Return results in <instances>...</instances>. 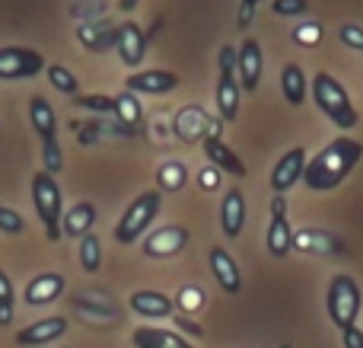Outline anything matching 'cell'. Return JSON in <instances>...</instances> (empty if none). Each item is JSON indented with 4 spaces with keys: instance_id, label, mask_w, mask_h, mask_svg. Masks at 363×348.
I'll return each instance as SVG.
<instances>
[{
    "instance_id": "6da1fadb",
    "label": "cell",
    "mask_w": 363,
    "mask_h": 348,
    "mask_svg": "<svg viewBox=\"0 0 363 348\" xmlns=\"http://www.w3.org/2000/svg\"><path fill=\"white\" fill-rule=\"evenodd\" d=\"M363 157V144L354 138H335L315 153L313 160H306V173H303V185L313 192H332L345 183L354 173V166Z\"/></svg>"
},
{
    "instance_id": "7a4b0ae2",
    "label": "cell",
    "mask_w": 363,
    "mask_h": 348,
    "mask_svg": "<svg viewBox=\"0 0 363 348\" xmlns=\"http://www.w3.org/2000/svg\"><path fill=\"white\" fill-rule=\"evenodd\" d=\"M309 93H313L315 106L325 112V119L335 121L341 131H351V128H357L360 112L354 109V102H351V96H347V89L341 87V83L335 80L328 70H319V74L313 77V83H309Z\"/></svg>"
},
{
    "instance_id": "3957f363",
    "label": "cell",
    "mask_w": 363,
    "mask_h": 348,
    "mask_svg": "<svg viewBox=\"0 0 363 348\" xmlns=\"http://www.w3.org/2000/svg\"><path fill=\"white\" fill-rule=\"evenodd\" d=\"M160 208H163V192H160V189L140 192V195L125 208L121 221L115 224V230H112L115 243H121V246H131V243H138L140 236L150 230V224L160 217Z\"/></svg>"
},
{
    "instance_id": "277c9868",
    "label": "cell",
    "mask_w": 363,
    "mask_h": 348,
    "mask_svg": "<svg viewBox=\"0 0 363 348\" xmlns=\"http://www.w3.org/2000/svg\"><path fill=\"white\" fill-rule=\"evenodd\" d=\"M32 205L38 211V221L45 227V236L51 243L64 240L61 236V214H64V198H61V185L55 183V176L45 170H38L32 176Z\"/></svg>"
},
{
    "instance_id": "5b68a950",
    "label": "cell",
    "mask_w": 363,
    "mask_h": 348,
    "mask_svg": "<svg viewBox=\"0 0 363 348\" xmlns=\"http://www.w3.org/2000/svg\"><path fill=\"white\" fill-rule=\"evenodd\" d=\"M360 304H363V294H360L357 281H354L347 272H338L332 281H328L325 310H328V320H332V323L338 326V330L357 326Z\"/></svg>"
},
{
    "instance_id": "8992f818",
    "label": "cell",
    "mask_w": 363,
    "mask_h": 348,
    "mask_svg": "<svg viewBox=\"0 0 363 348\" xmlns=\"http://www.w3.org/2000/svg\"><path fill=\"white\" fill-rule=\"evenodd\" d=\"M294 227H290V217H287V198L274 195L271 198V221L268 230H264V249H268L271 259H287L290 249H294Z\"/></svg>"
},
{
    "instance_id": "52a82bcc",
    "label": "cell",
    "mask_w": 363,
    "mask_h": 348,
    "mask_svg": "<svg viewBox=\"0 0 363 348\" xmlns=\"http://www.w3.org/2000/svg\"><path fill=\"white\" fill-rule=\"evenodd\" d=\"M45 70V58L35 48L6 45L0 48V80H32Z\"/></svg>"
},
{
    "instance_id": "ba28073f",
    "label": "cell",
    "mask_w": 363,
    "mask_h": 348,
    "mask_svg": "<svg viewBox=\"0 0 363 348\" xmlns=\"http://www.w3.org/2000/svg\"><path fill=\"white\" fill-rule=\"evenodd\" d=\"M211 121L213 115L204 106H182L172 115V134L182 144H204V138H211Z\"/></svg>"
},
{
    "instance_id": "9c48e42d",
    "label": "cell",
    "mask_w": 363,
    "mask_h": 348,
    "mask_svg": "<svg viewBox=\"0 0 363 348\" xmlns=\"http://www.w3.org/2000/svg\"><path fill=\"white\" fill-rule=\"evenodd\" d=\"M188 240H191V234H188L185 227L166 224V227L150 230V236H144L140 249H144L147 259H172V256H179L182 249L188 246Z\"/></svg>"
},
{
    "instance_id": "30bf717a",
    "label": "cell",
    "mask_w": 363,
    "mask_h": 348,
    "mask_svg": "<svg viewBox=\"0 0 363 348\" xmlns=\"http://www.w3.org/2000/svg\"><path fill=\"white\" fill-rule=\"evenodd\" d=\"M303 173H306V151L303 147H290L274 163V170H271V189H274V195H287L296 183H303Z\"/></svg>"
},
{
    "instance_id": "8fae6325",
    "label": "cell",
    "mask_w": 363,
    "mask_h": 348,
    "mask_svg": "<svg viewBox=\"0 0 363 348\" xmlns=\"http://www.w3.org/2000/svg\"><path fill=\"white\" fill-rule=\"evenodd\" d=\"M239 64H236V77H239V87L245 93H255L258 83H262V74H264V51L258 45V38H245L239 45Z\"/></svg>"
},
{
    "instance_id": "7c38bea8",
    "label": "cell",
    "mask_w": 363,
    "mask_h": 348,
    "mask_svg": "<svg viewBox=\"0 0 363 348\" xmlns=\"http://www.w3.org/2000/svg\"><path fill=\"white\" fill-rule=\"evenodd\" d=\"M125 89L134 96H166L179 89V77L172 70H134L125 80Z\"/></svg>"
},
{
    "instance_id": "4fadbf2b",
    "label": "cell",
    "mask_w": 363,
    "mask_h": 348,
    "mask_svg": "<svg viewBox=\"0 0 363 348\" xmlns=\"http://www.w3.org/2000/svg\"><path fill=\"white\" fill-rule=\"evenodd\" d=\"M115 51H118L121 64L128 67H140L144 64V55H147V32L140 29L138 23H121L118 32H115Z\"/></svg>"
},
{
    "instance_id": "5bb4252c",
    "label": "cell",
    "mask_w": 363,
    "mask_h": 348,
    "mask_svg": "<svg viewBox=\"0 0 363 348\" xmlns=\"http://www.w3.org/2000/svg\"><path fill=\"white\" fill-rule=\"evenodd\" d=\"M239 93H242L239 77L233 74V70H220L217 89H213V102H217V119L223 121V125H233V121L239 119Z\"/></svg>"
},
{
    "instance_id": "9a60e30c",
    "label": "cell",
    "mask_w": 363,
    "mask_h": 348,
    "mask_svg": "<svg viewBox=\"0 0 363 348\" xmlns=\"http://www.w3.org/2000/svg\"><path fill=\"white\" fill-rule=\"evenodd\" d=\"M207 259H211L213 281H217L226 294H239V291H242V272H239V262L233 259L230 249H226V246H213Z\"/></svg>"
},
{
    "instance_id": "2e32d148",
    "label": "cell",
    "mask_w": 363,
    "mask_h": 348,
    "mask_svg": "<svg viewBox=\"0 0 363 348\" xmlns=\"http://www.w3.org/2000/svg\"><path fill=\"white\" fill-rule=\"evenodd\" d=\"M64 288H67L64 275H57V272H42V275H35V278L26 285L23 300H26L29 307H48V304H55V300L61 298Z\"/></svg>"
},
{
    "instance_id": "e0dca14e",
    "label": "cell",
    "mask_w": 363,
    "mask_h": 348,
    "mask_svg": "<svg viewBox=\"0 0 363 348\" xmlns=\"http://www.w3.org/2000/svg\"><path fill=\"white\" fill-rule=\"evenodd\" d=\"M128 307L144 320H172V313H176V300L160 291H134L128 298Z\"/></svg>"
},
{
    "instance_id": "ac0fdd59",
    "label": "cell",
    "mask_w": 363,
    "mask_h": 348,
    "mask_svg": "<svg viewBox=\"0 0 363 348\" xmlns=\"http://www.w3.org/2000/svg\"><path fill=\"white\" fill-rule=\"evenodd\" d=\"M201 147H204V157L211 160L213 170L230 173V176H236V179H242L245 173H249V166L239 160V153L233 151V147L223 144V138H204V144Z\"/></svg>"
},
{
    "instance_id": "d6986e66",
    "label": "cell",
    "mask_w": 363,
    "mask_h": 348,
    "mask_svg": "<svg viewBox=\"0 0 363 348\" xmlns=\"http://www.w3.org/2000/svg\"><path fill=\"white\" fill-rule=\"evenodd\" d=\"M64 332H67V320L64 317H48V320H38V323L19 330L16 332V345H23V348L48 345V342H55V339H61Z\"/></svg>"
},
{
    "instance_id": "ffe728a7",
    "label": "cell",
    "mask_w": 363,
    "mask_h": 348,
    "mask_svg": "<svg viewBox=\"0 0 363 348\" xmlns=\"http://www.w3.org/2000/svg\"><path fill=\"white\" fill-rule=\"evenodd\" d=\"M220 227L230 240H239L245 227V195L239 189H230L223 195V205H220Z\"/></svg>"
},
{
    "instance_id": "44dd1931",
    "label": "cell",
    "mask_w": 363,
    "mask_h": 348,
    "mask_svg": "<svg viewBox=\"0 0 363 348\" xmlns=\"http://www.w3.org/2000/svg\"><path fill=\"white\" fill-rule=\"evenodd\" d=\"M93 224H96V205L77 202L61 214V236H86L93 234Z\"/></svg>"
},
{
    "instance_id": "7402d4cb",
    "label": "cell",
    "mask_w": 363,
    "mask_h": 348,
    "mask_svg": "<svg viewBox=\"0 0 363 348\" xmlns=\"http://www.w3.org/2000/svg\"><path fill=\"white\" fill-rule=\"evenodd\" d=\"M134 348H194L188 339H182L172 330H160V326H140L131 336Z\"/></svg>"
},
{
    "instance_id": "603a6c76",
    "label": "cell",
    "mask_w": 363,
    "mask_h": 348,
    "mask_svg": "<svg viewBox=\"0 0 363 348\" xmlns=\"http://www.w3.org/2000/svg\"><path fill=\"white\" fill-rule=\"evenodd\" d=\"M29 121H32V128H35V134L42 141L57 138V115H55V109H51V102L45 99V96H32L29 99Z\"/></svg>"
},
{
    "instance_id": "cb8c5ba5",
    "label": "cell",
    "mask_w": 363,
    "mask_h": 348,
    "mask_svg": "<svg viewBox=\"0 0 363 348\" xmlns=\"http://www.w3.org/2000/svg\"><path fill=\"white\" fill-rule=\"evenodd\" d=\"M115 32L118 26H108V23H83L77 29V38L86 51H106V48H115Z\"/></svg>"
},
{
    "instance_id": "d4e9b609",
    "label": "cell",
    "mask_w": 363,
    "mask_h": 348,
    "mask_svg": "<svg viewBox=\"0 0 363 348\" xmlns=\"http://www.w3.org/2000/svg\"><path fill=\"white\" fill-rule=\"evenodd\" d=\"M281 89H284V99L290 106H303L306 102V93H309V80L303 74L300 64H284L281 70Z\"/></svg>"
},
{
    "instance_id": "484cf974",
    "label": "cell",
    "mask_w": 363,
    "mask_h": 348,
    "mask_svg": "<svg viewBox=\"0 0 363 348\" xmlns=\"http://www.w3.org/2000/svg\"><path fill=\"white\" fill-rule=\"evenodd\" d=\"M188 183V166L182 160H163L157 170V185L160 192H179Z\"/></svg>"
},
{
    "instance_id": "4316f807",
    "label": "cell",
    "mask_w": 363,
    "mask_h": 348,
    "mask_svg": "<svg viewBox=\"0 0 363 348\" xmlns=\"http://www.w3.org/2000/svg\"><path fill=\"white\" fill-rule=\"evenodd\" d=\"M115 119L121 121L125 128H138L140 121H144V106H140V99L134 93H121V96H115Z\"/></svg>"
},
{
    "instance_id": "83f0119b",
    "label": "cell",
    "mask_w": 363,
    "mask_h": 348,
    "mask_svg": "<svg viewBox=\"0 0 363 348\" xmlns=\"http://www.w3.org/2000/svg\"><path fill=\"white\" fill-rule=\"evenodd\" d=\"M80 266H83V272H89V275L99 272V266H102V243H99V236H96V234L80 236Z\"/></svg>"
},
{
    "instance_id": "f1b7e54d",
    "label": "cell",
    "mask_w": 363,
    "mask_h": 348,
    "mask_svg": "<svg viewBox=\"0 0 363 348\" xmlns=\"http://www.w3.org/2000/svg\"><path fill=\"white\" fill-rule=\"evenodd\" d=\"M48 83L57 89V93L70 96V99H74L77 89H80V80H77L74 70H67L64 64H48Z\"/></svg>"
},
{
    "instance_id": "f546056e",
    "label": "cell",
    "mask_w": 363,
    "mask_h": 348,
    "mask_svg": "<svg viewBox=\"0 0 363 348\" xmlns=\"http://www.w3.org/2000/svg\"><path fill=\"white\" fill-rule=\"evenodd\" d=\"M77 109H86L96 115H115V96H102V93H89V96H74Z\"/></svg>"
},
{
    "instance_id": "4dcf8cb0",
    "label": "cell",
    "mask_w": 363,
    "mask_h": 348,
    "mask_svg": "<svg viewBox=\"0 0 363 348\" xmlns=\"http://www.w3.org/2000/svg\"><path fill=\"white\" fill-rule=\"evenodd\" d=\"M42 160H45V173H51V176H57V173H61L64 151H61V144H57V138L42 141Z\"/></svg>"
},
{
    "instance_id": "1f68e13d",
    "label": "cell",
    "mask_w": 363,
    "mask_h": 348,
    "mask_svg": "<svg viewBox=\"0 0 363 348\" xmlns=\"http://www.w3.org/2000/svg\"><path fill=\"white\" fill-rule=\"evenodd\" d=\"M0 234H4V236H19V234H26V221H23V214H19V211H13V208H4V205H0Z\"/></svg>"
},
{
    "instance_id": "d6a6232c",
    "label": "cell",
    "mask_w": 363,
    "mask_h": 348,
    "mask_svg": "<svg viewBox=\"0 0 363 348\" xmlns=\"http://www.w3.org/2000/svg\"><path fill=\"white\" fill-rule=\"evenodd\" d=\"M322 36H325L322 23H303V26H296V29H294V42H296V45H306V48L319 45Z\"/></svg>"
},
{
    "instance_id": "836d02e7",
    "label": "cell",
    "mask_w": 363,
    "mask_h": 348,
    "mask_svg": "<svg viewBox=\"0 0 363 348\" xmlns=\"http://www.w3.org/2000/svg\"><path fill=\"white\" fill-rule=\"evenodd\" d=\"M201 304H204V291L198 285H185L176 298V307H182V313H194Z\"/></svg>"
},
{
    "instance_id": "e575fe53",
    "label": "cell",
    "mask_w": 363,
    "mask_h": 348,
    "mask_svg": "<svg viewBox=\"0 0 363 348\" xmlns=\"http://www.w3.org/2000/svg\"><path fill=\"white\" fill-rule=\"evenodd\" d=\"M271 10L277 16H303L309 10V0H271Z\"/></svg>"
},
{
    "instance_id": "d590c367",
    "label": "cell",
    "mask_w": 363,
    "mask_h": 348,
    "mask_svg": "<svg viewBox=\"0 0 363 348\" xmlns=\"http://www.w3.org/2000/svg\"><path fill=\"white\" fill-rule=\"evenodd\" d=\"M338 38L354 51H363V26H354V23H345L338 29Z\"/></svg>"
},
{
    "instance_id": "8d00e7d4",
    "label": "cell",
    "mask_w": 363,
    "mask_h": 348,
    "mask_svg": "<svg viewBox=\"0 0 363 348\" xmlns=\"http://www.w3.org/2000/svg\"><path fill=\"white\" fill-rule=\"evenodd\" d=\"M198 183L204 192H217L220 189V170H213V166H204V170L198 173Z\"/></svg>"
},
{
    "instance_id": "74e56055",
    "label": "cell",
    "mask_w": 363,
    "mask_h": 348,
    "mask_svg": "<svg viewBox=\"0 0 363 348\" xmlns=\"http://www.w3.org/2000/svg\"><path fill=\"white\" fill-rule=\"evenodd\" d=\"M236 64H239L236 48H233V45H223V48H220V58H217V67L220 70H233V74H236Z\"/></svg>"
},
{
    "instance_id": "f35d334b",
    "label": "cell",
    "mask_w": 363,
    "mask_h": 348,
    "mask_svg": "<svg viewBox=\"0 0 363 348\" xmlns=\"http://www.w3.org/2000/svg\"><path fill=\"white\" fill-rule=\"evenodd\" d=\"M341 345L345 348H363V330L360 326H347V330H341Z\"/></svg>"
},
{
    "instance_id": "ab89813d",
    "label": "cell",
    "mask_w": 363,
    "mask_h": 348,
    "mask_svg": "<svg viewBox=\"0 0 363 348\" xmlns=\"http://www.w3.org/2000/svg\"><path fill=\"white\" fill-rule=\"evenodd\" d=\"M172 323H176V330H179V332H188V336H194V339H198L201 332H204L198 323H194V320L182 317V313H172Z\"/></svg>"
},
{
    "instance_id": "60d3db41",
    "label": "cell",
    "mask_w": 363,
    "mask_h": 348,
    "mask_svg": "<svg viewBox=\"0 0 363 348\" xmlns=\"http://www.w3.org/2000/svg\"><path fill=\"white\" fill-rule=\"evenodd\" d=\"M13 300H16V291L10 285V275L0 268V304H13Z\"/></svg>"
},
{
    "instance_id": "b9f144b4",
    "label": "cell",
    "mask_w": 363,
    "mask_h": 348,
    "mask_svg": "<svg viewBox=\"0 0 363 348\" xmlns=\"http://www.w3.org/2000/svg\"><path fill=\"white\" fill-rule=\"evenodd\" d=\"M252 16H255V6L252 4H239V16H236V23H239V29H249V23H252Z\"/></svg>"
},
{
    "instance_id": "7bdbcfd3",
    "label": "cell",
    "mask_w": 363,
    "mask_h": 348,
    "mask_svg": "<svg viewBox=\"0 0 363 348\" xmlns=\"http://www.w3.org/2000/svg\"><path fill=\"white\" fill-rule=\"evenodd\" d=\"M13 323V304H0V326Z\"/></svg>"
},
{
    "instance_id": "ee69618b",
    "label": "cell",
    "mask_w": 363,
    "mask_h": 348,
    "mask_svg": "<svg viewBox=\"0 0 363 348\" xmlns=\"http://www.w3.org/2000/svg\"><path fill=\"white\" fill-rule=\"evenodd\" d=\"M134 6H138V0H118V10H125V13H131Z\"/></svg>"
},
{
    "instance_id": "f6af8a7d",
    "label": "cell",
    "mask_w": 363,
    "mask_h": 348,
    "mask_svg": "<svg viewBox=\"0 0 363 348\" xmlns=\"http://www.w3.org/2000/svg\"><path fill=\"white\" fill-rule=\"evenodd\" d=\"M245 4H252V6H258V4H264V0H245Z\"/></svg>"
},
{
    "instance_id": "bcb514c9",
    "label": "cell",
    "mask_w": 363,
    "mask_h": 348,
    "mask_svg": "<svg viewBox=\"0 0 363 348\" xmlns=\"http://www.w3.org/2000/svg\"><path fill=\"white\" fill-rule=\"evenodd\" d=\"M281 348H290V345H281Z\"/></svg>"
}]
</instances>
